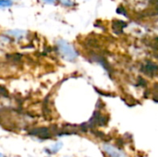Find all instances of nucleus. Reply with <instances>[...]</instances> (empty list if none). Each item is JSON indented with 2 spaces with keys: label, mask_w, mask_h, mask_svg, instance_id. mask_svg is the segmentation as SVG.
Returning a JSON list of instances; mask_svg holds the SVG:
<instances>
[{
  "label": "nucleus",
  "mask_w": 158,
  "mask_h": 157,
  "mask_svg": "<svg viewBox=\"0 0 158 157\" xmlns=\"http://www.w3.org/2000/svg\"><path fill=\"white\" fill-rule=\"evenodd\" d=\"M59 2H60L63 6H68V7H69V6H71L74 5L73 2H71L70 0H59Z\"/></svg>",
  "instance_id": "obj_7"
},
{
  "label": "nucleus",
  "mask_w": 158,
  "mask_h": 157,
  "mask_svg": "<svg viewBox=\"0 0 158 157\" xmlns=\"http://www.w3.org/2000/svg\"><path fill=\"white\" fill-rule=\"evenodd\" d=\"M12 5V0H0V7H10Z\"/></svg>",
  "instance_id": "obj_6"
},
{
  "label": "nucleus",
  "mask_w": 158,
  "mask_h": 157,
  "mask_svg": "<svg viewBox=\"0 0 158 157\" xmlns=\"http://www.w3.org/2000/svg\"><path fill=\"white\" fill-rule=\"evenodd\" d=\"M42 2H44V3H46V4H56V1L57 0H41ZM59 1V0H58Z\"/></svg>",
  "instance_id": "obj_8"
},
{
  "label": "nucleus",
  "mask_w": 158,
  "mask_h": 157,
  "mask_svg": "<svg viewBox=\"0 0 158 157\" xmlns=\"http://www.w3.org/2000/svg\"><path fill=\"white\" fill-rule=\"evenodd\" d=\"M56 47L60 56L68 61H74L78 57V53L75 48L67 41L60 39L56 43Z\"/></svg>",
  "instance_id": "obj_1"
},
{
  "label": "nucleus",
  "mask_w": 158,
  "mask_h": 157,
  "mask_svg": "<svg viewBox=\"0 0 158 157\" xmlns=\"http://www.w3.org/2000/svg\"><path fill=\"white\" fill-rule=\"evenodd\" d=\"M62 145H63L62 143H57L56 144H55L50 149H46V152H48V154H56V152H58L62 148Z\"/></svg>",
  "instance_id": "obj_4"
},
{
  "label": "nucleus",
  "mask_w": 158,
  "mask_h": 157,
  "mask_svg": "<svg viewBox=\"0 0 158 157\" xmlns=\"http://www.w3.org/2000/svg\"><path fill=\"white\" fill-rule=\"evenodd\" d=\"M105 149H106V151L110 155H112V157H118V150L117 149H114L113 147H111V146H105Z\"/></svg>",
  "instance_id": "obj_5"
},
{
  "label": "nucleus",
  "mask_w": 158,
  "mask_h": 157,
  "mask_svg": "<svg viewBox=\"0 0 158 157\" xmlns=\"http://www.w3.org/2000/svg\"><path fill=\"white\" fill-rule=\"evenodd\" d=\"M31 134L32 135H36L40 138H47L49 137V130L46 128H40L37 130H33Z\"/></svg>",
  "instance_id": "obj_2"
},
{
  "label": "nucleus",
  "mask_w": 158,
  "mask_h": 157,
  "mask_svg": "<svg viewBox=\"0 0 158 157\" xmlns=\"http://www.w3.org/2000/svg\"><path fill=\"white\" fill-rule=\"evenodd\" d=\"M0 157H5V156H4V155H3L2 154H0Z\"/></svg>",
  "instance_id": "obj_9"
},
{
  "label": "nucleus",
  "mask_w": 158,
  "mask_h": 157,
  "mask_svg": "<svg viewBox=\"0 0 158 157\" xmlns=\"http://www.w3.org/2000/svg\"><path fill=\"white\" fill-rule=\"evenodd\" d=\"M25 33H26L25 31H21V30H12L6 31V34L11 35L12 37H15L17 39H21L25 35Z\"/></svg>",
  "instance_id": "obj_3"
}]
</instances>
